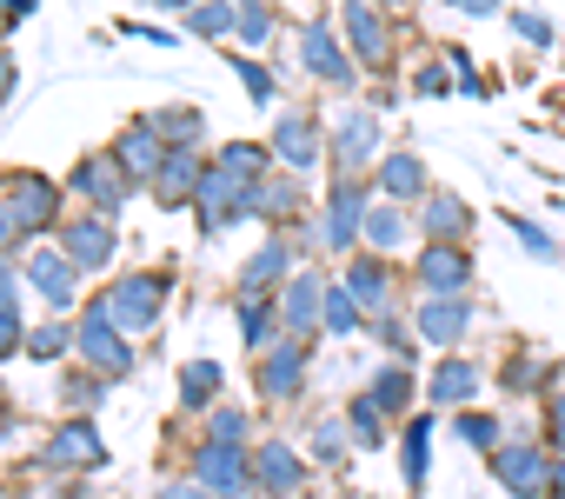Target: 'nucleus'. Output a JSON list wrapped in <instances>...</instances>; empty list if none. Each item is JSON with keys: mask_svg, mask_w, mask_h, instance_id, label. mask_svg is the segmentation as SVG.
I'll use <instances>...</instances> for the list:
<instances>
[{"mask_svg": "<svg viewBox=\"0 0 565 499\" xmlns=\"http://www.w3.org/2000/svg\"><path fill=\"white\" fill-rule=\"evenodd\" d=\"M54 213V187L47 180H8V200H0V240H28L34 226H47Z\"/></svg>", "mask_w": 565, "mask_h": 499, "instance_id": "f257e3e1", "label": "nucleus"}, {"mask_svg": "<svg viewBox=\"0 0 565 499\" xmlns=\"http://www.w3.org/2000/svg\"><path fill=\"white\" fill-rule=\"evenodd\" d=\"M107 320H114V327H127V333L153 327V320H160V280H147V274L120 280V287L107 294Z\"/></svg>", "mask_w": 565, "mask_h": 499, "instance_id": "f03ea898", "label": "nucleus"}, {"mask_svg": "<svg viewBox=\"0 0 565 499\" xmlns=\"http://www.w3.org/2000/svg\"><path fill=\"white\" fill-rule=\"evenodd\" d=\"M54 473H74V466H100V439H94V426L87 420H74V426H61L54 439H47V453H41Z\"/></svg>", "mask_w": 565, "mask_h": 499, "instance_id": "7ed1b4c3", "label": "nucleus"}, {"mask_svg": "<svg viewBox=\"0 0 565 499\" xmlns=\"http://www.w3.org/2000/svg\"><path fill=\"white\" fill-rule=\"evenodd\" d=\"M74 187H81L87 200H100V213H114V206L127 200V167H120V160H81Z\"/></svg>", "mask_w": 565, "mask_h": 499, "instance_id": "20e7f679", "label": "nucleus"}, {"mask_svg": "<svg viewBox=\"0 0 565 499\" xmlns=\"http://www.w3.org/2000/svg\"><path fill=\"white\" fill-rule=\"evenodd\" d=\"M81 347H87V360H94L100 373H127V347H120V333H114L107 307H100V314H87V327H81Z\"/></svg>", "mask_w": 565, "mask_h": 499, "instance_id": "39448f33", "label": "nucleus"}, {"mask_svg": "<svg viewBox=\"0 0 565 499\" xmlns=\"http://www.w3.org/2000/svg\"><path fill=\"white\" fill-rule=\"evenodd\" d=\"M273 147H279V160H287V167H313V160H320V127H313L307 114H287Z\"/></svg>", "mask_w": 565, "mask_h": 499, "instance_id": "423d86ee", "label": "nucleus"}, {"mask_svg": "<svg viewBox=\"0 0 565 499\" xmlns=\"http://www.w3.org/2000/svg\"><path fill=\"white\" fill-rule=\"evenodd\" d=\"M373 134H380V127H373L366 114H353V120L340 127V140H333V160H340V173H360V167L373 160Z\"/></svg>", "mask_w": 565, "mask_h": 499, "instance_id": "0eeeda50", "label": "nucleus"}, {"mask_svg": "<svg viewBox=\"0 0 565 499\" xmlns=\"http://www.w3.org/2000/svg\"><path fill=\"white\" fill-rule=\"evenodd\" d=\"M127 173H147V180H160V167H167V153H160V134L153 127H134L127 140H120V153H114Z\"/></svg>", "mask_w": 565, "mask_h": 499, "instance_id": "6e6552de", "label": "nucleus"}, {"mask_svg": "<svg viewBox=\"0 0 565 499\" xmlns=\"http://www.w3.org/2000/svg\"><path fill=\"white\" fill-rule=\"evenodd\" d=\"M347 34H353L360 61H386V34H380V14L366 8V0H347Z\"/></svg>", "mask_w": 565, "mask_h": 499, "instance_id": "1a4fd4ad", "label": "nucleus"}, {"mask_svg": "<svg viewBox=\"0 0 565 499\" xmlns=\"http://www.w3.org/2000/svg\"><path fill=\"white\" fill-rule=\"evenodd\" d=\"M114 254V233H107V220H81L74 233H67V261L74 267H100Z\"/></svg>", "mask_w": 565, "mask_h": 499, "instance_id": "9d476101", "label": "nucleus"}, {"mask_svg": "<svg viewBox=\"0 0 565 499\" xmlns=\"http://www.w3.org/2000/svg\"><path fill=\"white\" fill-rule=\"evenodd\" d=\"M499 479L512 492H525V499H545L552 492V479L539 473V453H499Z\"/></svg>", "mask_w": 565, "mask_h": 499, "instance_id": "9b49d317", "label": "nucleus"}, {"mask_svg": "<svg viewBox=\"0 0 565 499\" xmlns=\"http://www.w3.org/2000/svg\"><path fill=\"white\" fill-rule=\"evenodd\" d=\"M200 180H206V173H200V153H193V147H173L167 167H160V193L180 200V193H200Z\"/></svg>", "mask_w": 565, "mask_h": 499, "instance_id": "f8f14e48", "label": "nucleus"}, {"mask_svg": "<svg viewBox=\"0 0 565 499\" xmlns=\"http://www.w3.org/2000/svg\"><path fill=\"white\" fill-rule=\"evenodd\" d=\"M466 320H472V314H466L452 294H446V300H433V307H419V333H426V340H459V333H466Z\"/></svg>", "mask_w": 565, "mask_h": 499, "instance_id": "ddd939ff", "label": "nucleus"}, {"mask_svg": "<svg viewBox=\"0 0 565 499\" xmlns=\"http://www.w3.org/2000/svg\"><path fill=\"white\" fill-rule=\"evenodd\" d=\"M239 453L233 446H206L200 453V486H213V492H239Z\"/></svg>", "mask_w": 565, "mask_h": 499, "instance_id": "4468645a", "label": "nucleus"}, {"mask_svg": "<svg viewBox=\"0 0 565 499\" xmlns=\"http://www.w3.org/2000/svg\"><path fill=\"white\" fill-rule=\"evenodd\" d=\"M28 274H34V287H41L54 307H67V294H74V267H67L61 254H34V267H28Z\"/></svg>", "mask_w": 565, "mask_h": 499, "instance_id": "2eb2a0df", "label": "nucleus"}, {"mask_svg": "<svg viewBox=\"0 0 565 499\" xmlns=\"http://www.w3.org/2000/svg\"><path fill=\"white\" fill-rule=\"evenodd\" d=\"M419 280L426 287H466V254L459 246H433V254L419 261Z\"/></svg>", "mask_w": 565, "mask_h": 499, "instance_id": "dca6fc26", "label": "nucleus"}, {"mask_svg": "<svg viewBox=\"0 0 565 499\" xmlns=\"http://www.w3.org/2000/svg\"><path fill=\"white\" fill-rule=\"evenodd\" d=\"M259 479H266L273 492H294V486H300V459H294L287 446H259Z\"/></svg>", "mask_w": 565, "mask_h": 499, "instance_id": "f3484780", "label": "nucleus"}, {"mask_svg": "<svg viewBox=\"0 0 565 499\" xmlns=\"http://www.w3.org/2000/svg\"><path fill=\"white\" fill-rule=\"evenodd\" d=\"M327 233H333V246H353V233H360V187H353V180L333 193V220H327Z\"/></svg>", "mask_w": 565, "mask_h": 499, "instance_id": "a211bd4d", "label": "nucleus"}, {"mask_svg": "<svg viewBox=\"0 0 565 499\" xmlns=\"http://www.w3.org/2000/svg\"><path fill=\"white\" fill-rule=\"evenodd\" d=\"M307 67H313L320 81H340V74H347V61H340V47H333V34H327V28H313V34H307Z\"/></svg>", "mask_w": 565, "mask_h": 499, "instance_id": "6ab92c4d", "label": "nucleus"}, {"mask_svg": "<svg viewBox=\"0 0 565 499\" xmlns=\"http://www.w3.org/2000/svg\"><path fill=\"white\" fill-rule=\"evenodd\" d=\"M380 180H386V193H393V200H406V193H419V180H426V173H419V160H413V153H393V160L380 167Z\"/></svg>", "mask_w": 565, "mask_h": 499, "instance_id": "aec40b11", "label": "nucleus"}, {"mask_svg": "<svg viewBox=\"0 0 565 499\" xmlns=\"http://www.w3.org/2000/svg\"><path fill=\"white\" fill-rule=\"evenodd\" d=\"M287 320L294 327H313L320 320V280H294L287 287Z\"/></svg>", "mask_w": 565, "mask_h": 499, "instance_id": "412c9836", "label": "nucleus"}, {"mask_svg": "<svg viewBox=\"0 0 565 499\" xmlns=\"http://www.w3.org/2000/svg\"><path fill=\"white\" fill-rule=\"evenodd\" d=\"M294 380H300V353L279 347V353L266 360V393H294Z\"/></svg>", "mask_w": 565, "mask_h": 499, "instance_id": "4be33fe9", "label": "nucleus"}, {"mask_svg": "<svg viewBox=\"0 0 565 499\" xmlns=\"http://www.w3.org/2000/svg\"><path fill=\"white\" fill-rule=\"evenodd\" d=\"M472 386H479V373H472V367H466V360H452V367H446V373H439V380H433V393H439V400H466V393H472Z\"/></svg>", "mask_w": 565, "mask_h": 499, "instance_id": "5701e85b", "label": "nucleus"}, {"mask_svg": "<svg viewBox=\"0 0 565 499\" xmlns=\"http://www.w3.org/2000/svg\"><path fill=\"white\" fill-rule=\"evenodd\" d=\"M279 274H287V246H266V254L246 267V287H266V280H279Z\"/></svg>", "mask_w": 565, "mask_h": 499, "instance_id": "b1692460", "label": "nucleus"}, {"mask_svg": "<svg viewBox=\"0 0 565 499\" xmlns=\"http://www.w3.org/2000/svg\"><path fill=\"white\" fill-rule=\"evenodd\" d=\"M266 28H273V14H266V0H239V34L259 47L266 41Z\"/></svg>", "mask_w": 565, "mask_h": 499, "instance_id": "393cba45", "label": "nucleus"}, {"mask_svg": "<svg viewBox=\"0 0 565 499\" xmlns=\"http://www.w3.org/2000/svg\"><path fill=\"white\" fill-rule=\"evenodd\" d=\"M426 226H433V233H452V226H466V206H459V200H446V193H439V200H433V206H426Z\"/></svg>", "mask_w": 565, "mask_h": 499, "instance_id": "a878e982", "label": "nucleus"}, {"mask_svg": "<svg viewBox=\"0 0 565 499\" xmlns=\"http://www.w3.org/2000/svg\"><path fill=\"white\" fill-rule=\"evenodd\" d=\"M373 400H386V406H406V400H413V373H380Z\"/></svg>", "mask_w": 565, "mask_h": 499, "instance_id": "bb28decb", "label": "nucleus"}, {"mask_svg": "<svg viewBox=\"0 0 565 499\" xmlns=\"http://www.w3.org/2000/svg\"><path fill=\"white\" fill-rule=\"evenodd\" d=\"M406 479H413V486L426 479V420H419V426H413V439H406Z\"/></svg>", "mask_w": 565, "mask_h": 499, "instance_id": "cd10ccee", "label": "nucleus"}, {"mask_svg": "<svg viewBox=\"0 0 565 499\" xmlns=\"http://www.w3.org/2000/svg\"><path fill=\"white\" fill-rule=\"evenodd\" d=\"M386 294V274L380 267H353V300H380Z\"/></svg>", "mask_w": 565, "mask_h": 499, "instance_id": "c85d7f7f", "label": "nucleus"}, {"mask_svg": "<svg viewBox=\"0 0 565 499\" xmlns=\"http://www.w3.org/2000/svg\"><path fill=\"white\" fill-rule=\"evenodd\" d=\"M327 320H333L340 333H347V327L360 320V307H353V287H347V294H327Z\"/></svg>", "mask_w": 565, "mask_h": 499, "instance_id": "c756f323", "label": "nucleus"}, {"mask_svg": "<svg viewBox=\"0 0 565 499\" xmlns=\"http://www.w3.org/2000/svg\"><path fill=\"white\" fill-rule=\"evenodd\" d=\"M193 28H200V34H226L233 14H226V8H193Z\"/></svg>", "mask_w": 565, "mask_h": 499, "instance_id": "7c9ffc66", "label": "nucleus"}, {"mask_svg": "<svg viewBox=\"0 0 565 499\" xmlns=\"http://www.w3.org/2000/svg\"><path fill=\"white\" fill-rule=\"evenodd\" d=\"M239 81H246V94H253V100H273V81H266V67L239 61Z\"/></svg>", "mask_w": 565, "mask_h": 499, "instance_id": "2f4dec72", "label": "nucleus"}, {"mask_svg": "<svg viewBox=\"0 0 565 499\" xmlns=\"http://www.w3.org/2000/svg\"><path fill=\"white\" fill-rule=\"evenodd\" d=\"M213 386H220V367H186V400H200Z\"/></svg>", "mask_w": 565, "mask_h": 499, "instance_id": "473e14b6", "label": "nucleus"}, {"mask_svg": "<svg viewBox=\"0 0 565 499\" xmlns=\"http://www.w3.org/2000/svg\"><path fill=\"white\" fill-rule=\"evenodd\" d=\"M373 413H380V406H373V400H360V406H353V433H360V439H366V446H373V439H380V420H373Z\"/></svg>", "mask_w": 565, "mask_h": 499, "instance_id": "72a5a7b5", "label": "nucleus"}, {"mask_svg": "<svg viewBox=\"0 0 565 499\" xmlns=\"http://www.w3.org/2000/svg\"><path fill=\"white\" fill-rule=\"evenodd\" d=\"M366 233H373L380 246H393V240H399V213H373V220H366Z\"/></svg>", "mask_w": 565, "mask_h": 499, "instance_id": "f704fd0d", "label": "nucleus"}, {"mask_svg": "<svg viewBox=\"0 0 565 499\" xmlns=\"http://www.w3.org/2000/svg\"><path fill=\"white\" fill-rule=\"evenodd\" d=\"M14 340H21V320H14V307H8V300H0V353H8Z\"/></svg>", "mask_w": 565, "mask_h": 499, "instance_id": "c9c22d12", "label": "nucleus"}, {"mask_svg": "<svg viewBox=\"0 0 565 499\" xmlns=\"http://www.w3.org/2000/svg\"><path fill=\"white\" fill-rule=\"evenodd\" d=\"M459 439H472V446H492V420H459Z\"/></svg>", "mask_w": 565, "mask_h": 499, "instance_id": "e433bc0d", "label": "nucleus"}, {"mask_svg": "<svg viewBox=\"0 0 565 499\" xmlns=\"http://www.w3.org/2000/svg\"><path fill=\"white\" fill-rule=\"evenodd\" d=\"M239 327H246V340H266V307H246Z\"/></svg>", "mask_w": 565, "mask_h": 499, "instance_id": "4c0bfd02", "label": "nucleus"}, {"mask_svg": "<svg viewBox=\"0 0 565 499\" xmlns=\"http://www.w3.org/2000/svg\"><path fill=\"white\" fill-rule=\"evenodd\" d=\"M512 226H519V240H525V246H532V254H552V240H545V233H539V226H525V220H512Z\"/></svg>", "mask_w": 565, "mask_h": 499, "instance_id": "58836bf2", "label": "nucleus"}, {"mask_svg": "<svg viewBox=\"0 0 565 499\" xmlns=\"http://www.w3.org/2000/svg\"><path fill=\"white\" fill-rule=\"evenodd\" d=\"M519 34H525V41H532V47H545V34H552V28H545V21H539V14H525V21H519Z\"/></svg>", "mask_w": 565, "mask_h": 499, "instance_id": "ea45409f", "label": "nucleus"}, {"mask_svg": "<svg viewBox=\"0 0 565 499\" xmlns=\"http://www.w3.org/2000/svg\"><path fill=\"white\" fill-rule=\"evenodd\" d=\"M160 499H206V486H200V479H193V486H167Z\"/></svg>", "mask_w": 565, "mask_h": 499, "instance_id": "a19ab883", "label": "nucleus"}, {"mask_svg": "<svg viewBox=\"0 0 565 499\" xmlns=\"http://www.w3.org/2000/svg\"><path fill=\"white\" fill-rule=\"evenodd\" d=\"M552 433H558V446H565V400L552 406Z\"/></svg>", "mask_w": 565, "mask_h": 499, "instance_id": "79ce46f5", "label": "nucleus"}, {"mask_svg": "<svg viewBox=\"0 0 565 499\" xmlns=\"http://www.w3.org/2000/svg\"><path fill=\"white\" fill-rule=\"evenodd\" d=\"M8 81H14V61H8V54H0V87H8Z\"/></svg>", "mask_w": 565, "mask_h": 499, "instance_id": "37998d69", "label": "nucleus"}, {"mask_svg": "<svg viewBox=\"0 0 565 499\" xmlns=\"http://www.w3.org/2000/svg\"><path fill=\"white\" fill-rule=\"evenodd\" d=\"M552 486H558V492H565V459H558V473H552Z\"/></svg>", "mask_w": 565, "mask_h": 499, "instance_id": "c03bdc74", "label": "nucleus"}, {"mask_svg": "<svg viewBox=\"0 0 565 499\" xmlns=\"http://www.w3.org/2000/svg\"><path fill=\"white\" fill-rule=\"evenodd\" d=\"M160 8H186V0H160Z\"/></svg>", "mask_w": 565, "mask_h": 499, "instance_id": "a18cd8bd", "label": "nucleus"}, {"mask_svg": "<svg viewBox=\"0 0 565 499\" xmlns=\"http://www.w3.org/2000/svg\"><path fill=\"white\" fill-rule=\"evenodd\" d=\"M0 294H8V274H0Z\"/></svg>", "mask_w": 565, "mask_h": 499, "instance_id": "49530a36", "label": "nucleus"}]
</instances>
